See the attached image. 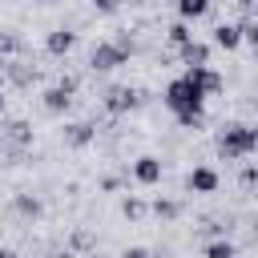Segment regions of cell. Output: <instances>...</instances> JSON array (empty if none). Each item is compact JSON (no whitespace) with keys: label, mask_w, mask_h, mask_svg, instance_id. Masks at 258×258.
Here are the masks:
<instances>
[{"label":"cell","mask_w":258,"mask_h":258,"mask_svg":"<svg viewBox=\"0 0 258 258\" xmlns=\"http://www.w3.org/2000/svg\"><path fill=\"white\" fill-rule=\"evenodd\" d=\"M202 254H206V258H238V246H234L230 238H214V242H206Z\"/></svg>","instance_id":"cell-19"},{"label":"cell","mask_w":258,"mask_h":258,"mask_svg":"<svg viewBox=\"0 0 258 258\" xmlns=\"http://www.w3.org/2000/svg\"><path fill=\"white\" fill-rule=\"evenodd\" d=\"M4 141L16 145V149H28V145H32V125H28V121H8V125H4Z\"/></svg>","instance_id":"cell-13"},{"label":"cell","mask_w":258,"mask_h":258,"mask_svg":"<svg viewBox=\"0 0 258 258\" xmlns=\"http://www.w3.org/2000/svg\"><path fill=\"white\" fill-rule=\"evenodd\" d=\"M177 4V20H202L206 12H210V0H173Z\"/></svg>","instance_id":"cell-17"},{"label":"cell","mask_w":258,"mask_h":258,"mask_svg":"<svg viewBox=\"0 0 258 258\" xmlns=\"http://www.w3.org/2000/svg\"><path fill=\"white\" fill-rule=\"evenodd\" d=\"M4 105H8V97H4V85H0V113H4Z\"/></svg>","instance_id":"cell-28"},{"label":"cell","mask_w":258,"mask_h":258,"mask_svg":"<svg viewBox=\"0 0 258 258\" xmlns=\"http://www.w3.org/2000/svg\"><path fill=\"white\" fill-rule=\"evenodd\" d=\"M214 149H218V157H226V161L254 157V149H258V129H254L250 121H230V125L218 129Z\"/></svg>","instance_id":"cell-1"},{"label":"cell","mask_w":258,"mask_h":258,"mask_svg":"<svg viewBox=\"0 0 258 258\" xmlns=\"http://www.w3.org/2000/svg\"><path fill=\"white\" fill-rule=\"evenodd\" d=\"M12 210H16L20 218H28V222H36V218L44 214L40 198H32V194H16V198H12Z\"/></svg>","instance_id":"cell-14"},{"label":"cell","mask_w":258,"mask_h":258,"mask_svg":"<svg viewBox=\"0 0 258 258\" xmlns=\"http://www.w3.org/2000/svg\"><path fill=\"white\" fill-rule=\"evenodd\" d=\"M89 258H105V254H97V250H93V254H89Z\"/></svg>","instance_id":"cell-31"},{"label":"cell","mask_w":258,"mask_h":258,"mask_svg":"<svg viewBox=\"0 0 258 258\" xmlns=\"http://www.w3.org/2000/svg\"><path fill=\"white\" fill-rule=\"evenodd\" d=\"M89 4H93L97 12H105V16H113V12L121 8V0H89Z\"/></svg>","instance_id":"cell-23"},{"label":"cell","mask_w":258,"mask_h":258,"mask_svg":"<svg viewBox=\"0 0 258 258\" xmlns=\"http://www.w3.org/2000/svg\"><path fill=\"white\" fill-rule=\"evenodd\" d=\"M89 242H93V238H89V230H77V234H73V250H85Z\"/></svg>","instance_id":"cell-25"},{"label":"cell","mask_w":258,"mask_h":258,"mask_svg":"<svg viewBox=\"0 0 258 258\" xmlns=\"http://www.w3.org/2000/svg\"><path fill=\"white\" fill-rule=\"evenodd\" d=\"M210 4H218V0H210Z\"/></svg>","instance_id":"cell-34"},{"label":"cell","mask_w":258,"mask_h":258,"mask_svg":"<svg viewBox=\"0 0 258 258\" xmlns=\"http://www.w3.org/2000/svg\"><path fill=\"white\" fill-rule=\"evenodd\" d=\"M177 56H181V64H185V69H194V64H210V44L189 36L185 44H177Z\"/></svg>","instance_id":"cell-11"},{"label":"cell","mask_w":258,"mask_h":258,"mask_svg":"<svg viewBox=\"0 0 258 258\" xmlns=\"http://www.w3.org/2000/svg\"><path fill=\"white\" fill-rule=\"evenodd\" d=\"M0 258H16V254H12V250H0Z\"/></svg>","instance_id":"cell-30"},{"label":"cell","mask_w":258,"mask_h":258,"mask_svg":"<svg viewBox=\"0 0 258 258\" xmlns=\"http://www.w3.org/2000/svg\"><path fill=\"white\" fill-rule=\"evenodd\" d=\"M149 210H153L161 222H173V218H181V202H177V198H157Z\"/></svg>","instance_id":"cell-18"},{"label":"cell","mask_w":258,"mask_h":258,"mask_svg":"<svg viewBox=\"0 0 258 258\" xmlns=\"http://www.w3.org/2000/svg\"><path fill=\"white\" fill-rule=\"evenodd\" d=\"M177 125H181V129H202V125H206V105H202V109H185V113H177Z\"/></svg>","instance_id":"cell-20"},{"label":"cell","mask_w":258,"mask_h":258,"mask_svg":"<svg viewBox=\"0 0 258 258\" xmlns=\"http://www.w3.org/2000/svg\"><path fill=\"white\" fill-rule=\"evenodd\" d=\"M189 36H194V32H189L185 20H173V24H169V44H185Z\"/></svg>","instance_id":"cell-22"},{"label":"cell","mask_w":258,"mask_h":258,"mask_svg":"<svg viewBox=\"0 0 258 258\" xmlns=\"http://www.w3.org/2000/svg\"><path fill=\"white\" fill-rule=\"evenodd\" d=\"M145 97H141V89H133V85H113L109 93H105V113H113V117H121V113H133L137 105H141Z\"/></svg>","instance_id":"cell-4"},{"label":"cell","mask_w":258,"mask_h":258,"mask_svg":"<svg viewBox=\"0 0 258 258\" xmlns=\"http://www.w3.org/2000/svg\"><path fill=\"white\" fill-rule=\"evenodd\" d=\"M4 77H8V85L24 89V85L36 81V64H24L20 56H8V60H4Z\"/></svg>","instance_id":"cell-9"},{"label":"cell","mask_w":258,"mask_h":258,"mask_svg":"<svg viewBox=\"0 0 258 258\" xmlns=\"http://www.w3.org/2000/svg\"><path fill=\"white\" fill-rule=\"evenodd\" d=\"M185 77L198 85V93L210 101V97H218L222 89H226V81H222V73L214 69V64H194V69H185Z\"/></svg>","instance_id":"cell-6"},{"label":"cell","mask_w":258,"mask_h":258,"mask_svg":"<svg viewBox=\"0 0 258 258\" xmlns=\"http://www.w3.org/2000/svg\"><path fill=\"white\" fill-rule=\"evenodd\" d=\"M44 4H64V0H44Z\"/></svg>","instance_id":"cell-33"},{"label":"cell","mask_w":258,"mask_h":258,"mask_svg":"<svg viewBox=\"0 0 258 258\" xmlns=\"http://www.w3.org/2000/svg\"><path fill=\"white\" fill-rule=\"evenodd\" d=\"M73 93H77V81L73 77H64V81H56V85H48L44 89V97H40V105H44V113H52V117H60L69 105H73Z\"/></svg>","instance_id":"cell-5"},{"label":"cell","mask_w":258,"mask_h":258,"mask_svg":"<svg viewBox=\"0 0 258 258\" xmlns=\"http://www.w3.org/2000/svg\"><path fill=\"white\" fill-rule=\"evenodd\" d=\"M161 101H165V109L177 117V113H185V109H202L206 105V97L198 93V85L181 73V77H173L169 85H165V93H161Z\"/></svg>","instance_id":"cell-3"},{"label":"cell","mask_w":258,"mask_h":258,"mask_svg":"<svg viewBox=\"0 0 258 258\" xmlns=\"http://www.w3.org/2000/svg\"><path fill=\"white\" fill-rule=\"evenodd\" d=\"M121 4H141V0H121Z\"/></svg>","instance_id":"cell-32"},{"label":"cell","mask_w":258,"mask_h":258,"mask_svg":"<svg viewBox=\"0 0 258 258\" xmlns=\"http://www.w3.org/2000/svg\"><path fill=\"white\" fill-rule=\"evenodd\" d=\"M145 210H149V206H145L141 198H125V202H121V214H125V218H133V222H137V218H145Z\"/></svg>","instance_id":"cell-21"},{"label":"cell","mask_w":258,"mask_h":258,"mask_svg":"<svg viewBox=\"0 0 258 258\" xmlns=\"http://www.w3.org/2000/svg\"><path fill=\"white\" fill-rule=\"evenodd\" d=\"M129 56H133V40H129V36L97 40L93 52H89V69H93V73H113V69L129 64Z\"/></svg>","instance_id":"cell-2"},{"label":"cell","mask_w":258,"mask_h":258,"mask_svg":"<svg viewBox=\"0 0 258 258\" xmlns=\"http://www.w3.org/2000/svg\"><path fill=\"white\" fill-rule=\"evenodd\" d=\"M238 4H242V8H246V12H250V8H254V0H238Z\"/></svg>","instance_id":"cell-29"},{"label":"cell","mask_w":258,"mask_h":258,"mask_svg":"<svg viewBox=\"0 0 258 258\" xmlns=\"http://www.w3.org/2000/svg\"><path fill=\"white\" fill-rule=\"evenodd\" d=\"M20 52H24V36H20L16 28H0V60L20 56Z\"/></svg>","instance_id":"cell-15"},{"label":"cell","mask_w":258,"mask_h":258,"mask_svg":"<svg viewBox=\"0 0 258 258\" xmlns=\"http://www.w3.org/2000/svg\"><path fill=\"white\" fill-rule=\"evenodd\" d=\"M60 137H64V145H69V149H85V145H93L97 125H93V121H69V125L60 129Z\"/></svg>","instance_id":"cell-8"},{"label":"cell","mask_w":258,"mask_h":258,"mask_svg":"<svg viewBox=\"0 0 258 258\" xmlns=\"http://www.w3.org/2000/svg\"><path fill=\"white\" fill-rule=\"evenodd\" d=\"M214 44H218V48H226V52H234V48L242 44L238 24H218V28H214Z\"/></svg>","instance_id":"cell-16"},{"label":"cell","mask_w":258,"mask_h":258,"mask_svg":"<svg viewBox=\"0 0 258 258\" xmlns=\"http://www.w3.org/2000/svg\"><path fill=\"white\" fill-rule=\"evenodd\" d=\"M117 258H153V254H149L145 246H129V250H121Z\"/></svg>","instance_id":"cell-24"},{"label":"cell","mask_w":258,"mask_h":258,"mask_svg":"<svg viewBox=\"0 0 258 258\" xmlns=\"http://www.w3.org/2000/svg\"><path fill=\"white\" fill-rule=\"evenodd\" d=\"M56 258H77V250H60V254H56Z\"/></svg>","instance_id":"cell-27"},{"label":"cell","mask_w":258,"mask_h":258,"mask_svg":"<svg viewBox=\"0 0 258 258\" xmlns=\"http://www.w3.org/2000/svg\"><path fill=\"white\" fill-rule=\"evenodd\" d=\"M254 177H258V173H254V165H246V169H242V185L250 189V185H254Z\"/></svg>","instance_id":"cell-26"},{"label":"cell","mask_w":258,"mask_h":258,"mask_svg":"<svg viewBox=\"0 0 258 258\" xmlns=\"http://www.w3.org/2000/svg\"><path fill=\"white\" fill-rule=\"evenodd\" d=\"M73 44H77V32H69V28H52V32L44 36V52H48V56H69Z\"/></svg>","instance_id":"cell-10"},{"label":"cell","mask_w":258,"mask_h":258,"mask_svg":"<svg viewBox=\"0 0 258 258\" xmlns=\"http://www.w3.org/2000/svg\"><path fill=\"white\" fill-rule=\"evenodd\" d=\"M218 185H222V177H218L214 165H194L185 173V189L189 194H218Z\"/></svg>","instance_id":"cell-7"},{"label":"cell","mask_w":258,"mask_h":258,"mask_svg":"<svg viewBox=\"0 0 258 258\" xmlns=\"http://www.w3.org/2000/svg\"><path fill=\"white\" fill-rule=\"evenodd\" d=\"M133 177H137L141 185H157V181H161V161H157L153 153L137 157V161H133Z\"/></svg>","instance_id":"cell-12"}]
</instances>
